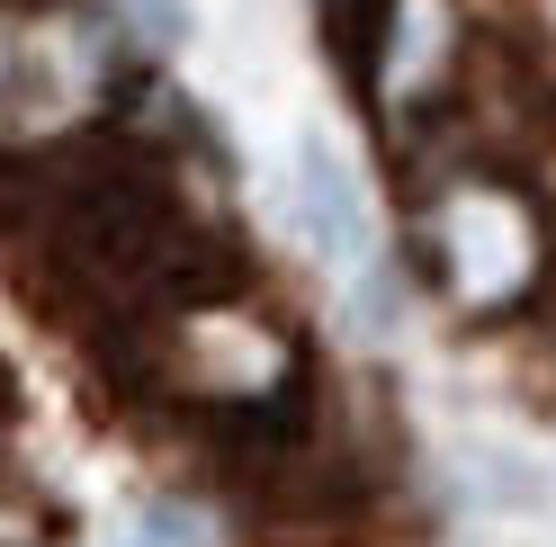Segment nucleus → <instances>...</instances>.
<instances>
[{"instance_id":"f257e3e1","label":"nucleus","mask_w":556,"mask_h":547,"mask_svg":"<svg viewBox=\"0 0 556 547\" xmlns=\"http://www.w3.org/2000/svg\"><path fill=\"white\" fill-rule=\"evenodd\" d=\"M422 260H431V288L458 305V315H520L539 288H547V216L539 198L503 180V170H458L422 198Z\"/></svg>"},{"instance_id":"f03ea898","label":"nucleus","mask_w":556,"mask_h":547,"mask_svg":"<svg viewBox=\"0 0 556 547\" xmlns=\"http://www.w3.org/2000/svg\"><path fill=\"white\" fill-rule=\"evenodd\" d=\"M109 90V37L81 10H0V117L63 126Z\"/></svg>"},{"instance_id":"7ed1b4c3","label":"nucleus","mask_w":556,"mask_h":547,"mask_svg":"<svg viewBox=\"0 0 556 547\" xmlns=\"http://www.w3.org/2000/svg\"><path fill=\"white\" fill-rule=\"evenodd\" d=\"M296 225H305V243H315L332 269H351V279H359L368 252H377L368 189H359L351 153H341L324 126H305V144H296Z\"/></svg>"},{"instance_id":"20e7f679","label":"nucleus","mask_w":556,"mask_h":547,"mask_svg":"<svg viewBox=\"0 0 556 547\" xmlns=\"http://www.w3.org/2000/svg\"><path fill=\"white\" fill-rule=\"evenodd\" d=\"M395 37V0H324V46L359 90H377V63H387Z\"/></svg>"},{"instance_id":"39448f33","label":"nucleus","mask_w":556,"mask_h":547,"mask_svg":"<svg viewBox=\"0 0 556 547\" xmlns=\"http://www.w3.org/2000/svg\"><path fill=\"white\" fill-rule=\"evenodd\" d=\"M126 547H206V530H198L189 503H144L135 530H126Z\"/></svg>"},{"instance_id":"423d86ee","label":"nucleus","mask_w":556,"mask_h":547,"mask_svg":"<svg viewBox=\"0 0 556 547\" xmlns=\"http://www.w3.org/2000/svg\"><path fill=\"white\" fill-rule=\"evenodd\" d=\"M144 18H153V37H180V0H144Z\"/></svg>"},{"instance_id":"0eeeda50","label":"nucleus","mask_w":556,"mask_h":547,"mask_svg":"<svg viewBox=\"0 0 556 547\" xmlns=\"http://www.w3.org/2000/svg\"><path fill=\"white\" fill-rule=\"evenodd\" d=\"M0 404H10V386H0Z\"/></svg>"}]
</instances>
